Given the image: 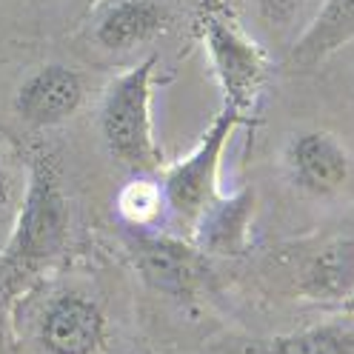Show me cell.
I'll return each instance as SVG.
<instances>
[{
  "instance_id": "obj_3",
  "label": "cell",
  "mask_w": 354,
  "mask_h": 354,
  "mask_svg": "<svg viewBox=\"0 0 354 354\" xmlns=\"http://www.w3.org/2000/svg\"><path fill=\"white\" fill-rule=\"evenodd\" d=\"M160 80V55L129 63L103 86L97 103V135L126 174H158L166 154L154 140L151 97Z\"/></svg>"
},
{
  "instance_id": "obj_13",
  "label": "cell",
  "mask_w": 354,
  "mask_h": 354,
  "mask_svg": "<svg viewBox=\"0 0 354 354\" xmlns=\"http://www.w3.org/2000/svg\"><path fill=\"white\" fill-rule=\"evenodd\" d=\"M115 214L129 232L166 229V197L158 174H129L115 192Z\"/></svg>"
},
{
  "instance_id": "obj_4",
  "label": "cell",
  "mask_w": 354,
  "mask_h": 354,
  "mask_svg": "<svg viewBox=\"0 0 354 354\" xmlns=\"http://www.w3.org/2000/svg\"><path fill=\"white\" fill-rule=\"evenodd\" d=\"M192 29L203 46L214 83L223 95V106L246 123L269 86L272 60L266 49L240 24L229 0H192Z\"/></svg>"
},
{
  "instance_id": "obj_17",
  "label": "cell",
  "mask_w": 354,
  "mask_h": 354,
  "mask_svg": "<svg viewBox=\"0 0 354 354\" xmlns=\"http://www.w3.org/2000/svg\"><path fill=\"white\" fill-rule=\"evenodd\" d=\"M246 3L257 24L277 37L289 35L297 24H303L308 9V0H246Z\"/></svg>"
},
{
  "instance_id": "obj_5",
  "label": "cell",
  "mask_w": 354,
  "mask_h": 354,
  "mask_svg": "<svg viewBox=\"0 0 354 354\" xmlns=\"http://www.w3.org/2000/svg\"><path fill=\"white\" fill-rule=\"evenodd\" d=\"M88 97V77L80 66L63 57H37L20 63L6 92L9 135L24 140H46L52 131L69 126Z\"/></svg>"
},
{
  "instance_id": "obj_16",
  "label": "cell",
  "mask_w": 354,
  "mask_h": 354,
  "mask_svg": "<svg viewBox=\"0 0 354 354\" xmlns=\"http://www.w3.org/2000/svg\"><path fill=\"white\" fill-rule=\"evenodd\" d=\"M66 3V0H0V15H3L6 32L17 46H24V29H37L49 24V17Z\"/></svg>"
},
{
  "instance_id": "obj_15",
  "label": "cell",
  "mask_w": 354,
  "mask_h": 354,
  "mask_svg": "<svg viewBox=\"0 0 354 354\" xmlns=\"http://www.w3.org/2000/svg\"><path fill=\"white\" fill-rule=\"evenodd\" d=\"M26 186V158L20 143L0 123V246L12 229Z\"/></svg>"
},
{
  "instance_id": "obj_8",
  "label": "cell",
  "mask_w": 354,
  "mask_h": 354,
  "mask_svg": "<svg viewBox=\"0 0 354 354\" xmlns=\"http://www.w3.org/2000/svg\"><path fill=\"white\" fill-rule=\"evenodd\" d=\"M243 123L246 120L237 112L223 106L209 123V129L201 135V140L183 158L166 163L158 171L160 189L166 197V232H174L189 240L201 214L223 194L220 192V163H223V151L234 135V129Z\"/></svg>"
},
{
  "instance_id": "obj_7",
  "label": "cell",
  "mask_w": 354,
  "mask_h": 354,
  "mask_svg": "<svg viewBox=\"0 0 354 354\" xmlns=\"http://www.w3.org/2000/svg\"><path fill=\"white\" fill-rule=\"evenodd\" d=\"M177 24L169 0H97L72 32L75 52L86 60H140Z\"/></svg>"
},
{
  "instance_id": "obj_20",
  "label": "cell",
  "mask_w": 354,
  "mask_h": 354,
  "mask_svg": "<svg viewBox=\"0 0 354 354\" xmlns=\"http://www.w3.org/2000/svg\"><path fill=\"white\" fill-rule=\"evenodd\" d=\"M340 308H343V315H348V317H354V295H351V297H348V300H346V303H343Z\"/></svg>"
},
{
  "instance_id": "obj_18",
  "label": "cell",
  "mask_w": 354,
  "mask_h": 354,
  "mask_svg": "<svg viewBox=\"0 0 354 354\" xmlns=\"http://www.w3.org/2000/svg\"><path fill=\"white\" fill-rule=\"evenodd\" d=\"M0 354H15L12 343H9V335H6V317H0Z\"/></svg>"
},
{
  "instance_id": "obj_2",
  "label": "cell",
  "mask_w": 354,
  "mask_h": 354,
  "mask_svg": "<svg viewBox=\"0 0 354 354\" xmlns=\"http://www.w3.org/2000/svg\"><path fill=\"white\" fill-rule=\"evenodd\" d=\"M112 331L106 292L69 269L35 280L6 308L15 354H109Z\"/></svg>"
},
{
  "instance_id": "obj_10",
  "label": "cell",
  "mask_w": 354,
  "mask_h": 354,
  "mask_svg": "<svg viewBox=\"0 0 354 354\" xmlns=\"http://www.w3.org/2000/svg\"><path fill=\"white\" fill-rule=\"evenodd\" d=\"M289 260V292L317 306H343L354 295V234H331Z\"/></svg>"
},
{
  "instance_id": "obj_9",
  "label": "cell",
  "mask_w": 354,
  "mask_h": 354,
  "mask_svg": "<svg viewBox=\"0 0 354 354\" xmlns=\"http://www.w3.org/2000/svg\"><path fill=\"white\" fill-rule=\"evenodd\" d=\"M354 158L348 146L328 129H297L280 146V171L300 197L328 201L351 180Z\"/></svg>"
},
{
  "instance_id": "obj_11",
  "label": "cell",
  "mask_w": 354,
  "mask_h": 354,
  "mask_svg": "<svg viewBox=\"0 0 354 354\" xmlns=\"http://www.w3.org/2000/svg\"><path fill=\"white\" fill-rule=\"evenodd\" d=\"M254 212V186H240L232 194H220L194 223L189 240L209 257H246L252 249Z\"/></svg>"
},
{
  "instance_id": "obj_1",
  "label": "cell",
  "mask_w": 354,
  "mask_h": 354,
  "mask_svg": "<svg viewBox=\"0 0 354 354\" xmlns=\"http://www.w3.org/2000/svg\"><path fill=\"white\" fill-rule=\"evenodd\" d=\"M20 149L26 158V186L0 246V317L35 280L63 269L77 243L75 197L60 154L46 140H24Z\"/></svg>"
},
{
  "instance_id": "obj_12",
  "label": "cell",
  "mask_w": 354,
  "mask_h": 354,
  "mask_svg": "<svg viewBox=\"0 0 354 354\" xmlns=\"http://www.w3.org/2000/svg\"><path fill=\"white\" fill-rule=\"evenodd\" d=\"M354 43V0H320L315 15L289 43L286 72L308 75Z\"/></svg>"
},
{
  "instance_id": "obj_14",
  "label": "cell",
  "mask_w": 354,
  "mask_h": 354,
  "mask_svg": "<svg viewBox=\"0 0 354 354\" xmlns=\"http://www.w3.org/2000/svg\"><path fill=\"white\" fill-rule=\"evenodd\" d=\"M254 354H354V328L323 323L260 340Z\"/></svg>"
},
{
  "instance_id": "obj_19",
  "label": "cell",
  "mask_w": 354,
  "mask_h": 354,
  "mask_svg": "<svg viewBox=\"0 0 354 354\" xmlns=\"http://www.w3.org/2000/svg\"><path fill=\"white\" fill-rule=\"evenodd\" d=\"M0 46H9V49H20L17 43L9 37V32H6V24H3V15H0ZM0 60H3V55H0Z\"/></svg>"
},
{
  "instance_id": "obj_6",
  "label": "cell",
  "mask_w": 354,
  "mask_h": 354,
  "mask_svg": "<svg viewBox=\"0 0 354 354\" xmlns=\"http://www.w3.org/2000/svg\"><path fill=\"white\" fill-rule=\"evenodd\" d=\"M123 249L146 289L177 308L197 312L217 289L212 257L174 232L123 229Z\"/></svg>"
}]
</instances>
